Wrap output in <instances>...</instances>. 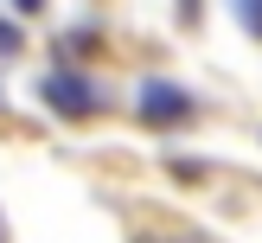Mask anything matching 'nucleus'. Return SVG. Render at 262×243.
Here are the masks:
<instances>
[{
  "label": "nucleus",
  "mask_w": 262,
  "mask_h": 243,
  "mask_svg": "<svg viewBox=\"0 0 262 243\" xmlns=\"http://www.w3.org/2000/svg\"><path fill=\"white\" fill-rule=\"evenodd\" d=\"M19 45H26V32L13 19H0V58H19Z\"/></svg>",
  "instance_id": "20e7f679"
},
{
  "label": "nucleus",
  "mask_w": 262,
  "mask_h": 243,
  "mask_svg": "<svg viewBox=\"0 0 262 243\" xmlns=\"http://www.w3.org/2000/svg\"><path fill=\"white\" fill-rule=\"evenodd\" d=\"M192 109H199V102H192L179 83H166V77H147V83L135 90V115H141L147 128H160V135H166V128H186Z\"/></svg>",
  "instance_id": "f257e3e1"
},
{
  "label": "nucleus",
  "mask_w": 262,
  "mask_h": 243,
  "mask_svg": "<svg viewBox=\"0 0 262 243\" xmlns=\"http://www.w3.org/2000/svg\"><path fill=\"white\" fill-rule=\"evenodd\" d=\"M38 90H45V102H51L58 115H71V122H83V115L96 109V90H90V83H83L77 71H51V77H45Z\"/></svg>",
  "instance_id": "f03ea898"
},
{
  "label": "nucleus",
  "mask_w": 262,
  "mask_h": 243,
  "mask_svg": "<svg viewBox=\"0 0 262 243\" xmlns=\"http://www.w3.org/2000/svg\"><path fill=\"white\" fill-rule=\"evenodd\" d=\"M179 7H186V19H199V0H179Z\"/></svg>",
  "instance_id": "39448f33"
},
{
  "label": "nucleus",
  "mask_w": 262,
  "mask_h": 243,
  "mask_svg": "<svg viewBox=\"0 0 262 243\" xmlns=\"http://www.w3.org/2000/svg\"><path fill=\"white\" fill-rule=\"evenodd\" d=\"M230 13L243 19V32H250V38H262V0H230Z\"/></svg>",
  "instance_id": "7ed1b4c3"
},
{
  "label": "nucleus",
  "mask_w": 262,
  "mask_h": 243,
  "mask_svg": "<svg viewBox=\"0 0 262 243\" xmlns=\"http://www.w3.org/2000/svg\"><path fill=\"white\" fill-rule=\"evenodd\" d=\"M19 7H26V13H38V7H45V0H19Z\"/></svg>",
  "instance_id": "423d86ee"
}]
</instances>
